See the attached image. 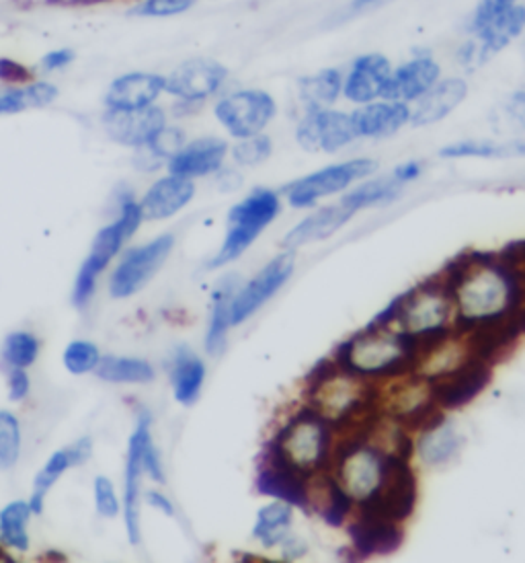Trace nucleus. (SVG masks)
Here are the masks:
<instances>
[{
    "instance_id": "72a5a7b5",
    "label": "nucleus",
    "mask_w": 525,
    "mask_h": 563,
    "mask_svg": "<svg viewBox=\"0 0 525 563\" xmlns=\"http://www.w3.org/2000/svg\"><path fill=\"white\" fill-rule=\"evenodd\" d=\"M95 374L101 381L113 385H148L155 381L152 364L126 356H103Z\"/></svg>"
},
{
    "instance_id": "c9c22d12",
    "label": "nucleus",
    "mask_w": 525,
    "mask_h": 563,
    "mask_svg": "<svg viewBox=\"0 0 525 563\" xmlns=\"http://www.w3.org/2000/svg\"><path fill=\"white\" fill-rule=\"evenodd\" d=\"M237 280H226L214 296L212 306V319L206 334V352L209 356H220L226 348V334L232 327L230 325V305L237 292Z\"/></svg>"
},
{
    "instance_id": "2f4dec72",
    "label": "nucleus",
    "mask_w": 525,
    "mask_h": 563,
    "mask_svg": "<svg viewBox=\"0 0 525 563\" xmlns=\"http://www.w3.org/2000/svg\"><path fill=\"white\" fill-rule=\"evenodd\" d=\"M461 438L452 424L446 419L421 430V438L416 442L419 457L423 459L425 465L430 468H440L449 463L458 451H460Z\"/></svg>"
},
{
    "instance_id": "c756f323",
    "label": "nucleus",
    "mask_w": 525,
    "mask_h": 563,
    "mask_svg": "<svg viewBox=\"0 0 525 563\" xmlns=\"http://www.w3.org/2000/svg\"><path fill=\"white\" fill-rule=\"evenodd\" d=\"M169 376H171L176 403L192 407L199 399L206 383V364L202 358L193 354L192 350L179 348L171 360Z\"/></svg>"
},
{
    "instance_id": "ea45409f",
    "label": "nucleus",
    "mask_w": 525,
    "mask_h": 563,
    "mask_svg": "<svg viewBox=\"0 0 525 563\" xmlns=\"http://www.w3.org/2000/svg\"><path fill=\"white\" fill-rule=\"evenodd\" d=\"M23 451V430L15 412L0 409V471L16 468Z\"/></svg>"
},
{
    "instance_id": "393cba45",
    "label": "nucleus",
    "mask_w": 525,
    "mask_h": 563,
    "mask_svg": "<svg viewBox=\"0 0 525 563\" xmlns=\"http://www.w3.org/2000/svg\"><path fill=\"white\" fill-rule=\"evenodd\" d=\"M230 153L228 143L220 136H202L176 153L171 161L167 162L169 173L181 178L197 179L216 176L224 167V161Z\"/></svg>"
},
{
    "instance_id": "1a4fd4ad",
    "label": "nucleus",
    "mask_w": 525,
    "mask_h": 563,
    "mask_svg": "<svg viewBox=\"0 0 525 563\" xmlns=\"http://www.w3.org/2000/svg\"><path fill=\"white\" fill-rule=\"evenodd\" d=\"M376 171L378 161L374 159H351L347 162L329 165L287 185V200L294 209H308L329 195L345 192L355 181L367 179Z\"/></svg>"
},
{
    "instance_id": "4468645a",
    "label": "nucleus",
    "mask_w": 525,
    "mask_h": 563,
    "mask_svg": "<svg viewBox=\"0 0 525 563\" xmlns=\"http://www.w3.org/2000/svg\"><path fill=\"white\" fill-rule=\"evenodd\" d=\"M294 268H296V259L292 251L271 259L249 284H244L242 289L235 292V299L230 305V325L237 327L240 323L251 319L261 306L270 303L273 294L286 286L287 280L294 274Z\"/></svg>"
},
{
    "instance_id": "a19ab883",
    "label": "nucleus",
    "mask_w": 525,
    "mask_h": 563,
    "mask_svg": "<svg viewBox=\"0 0 525 563\" xmlns=\"http://www.w3.org/2000/svg\"><path fill=\"white\" fill-rule=\"evenodd\" d=\"M101 350L96 348V344L89 339H72L65 348L62 354V364L66 371L75 376L82 374H91L96 371L99 362H101Z\"/></svg>"
},
{
    "instance_id": "7ed1b4c3",
    "label": "nucleus",
    "mask_w": 525,
    "mask_h": 563,
    "mask_svg": "<svg viewBox=\"0 0 525 563\" xmlns=\"http://www.w3.org/2000/svg\"><path fill=\"white\" fill-rule=\"evenodd\" d=\"M287 465L312 477L331 468L333 430L312 407H303L270 442Z\"/></svg>"
},
{
    "instance_id": "58836bf2",
    "label": "nucleus",
    "mask_w": 525,
    "mask_h": 563,
    "mask_svg": "<svg viewBox=\"0 0 525 563\" xmlns=\"http://www.w3.org/2000/svg\"><path fill=\"white\" fill-rule=\"evenodd\" d=\"M398 192H400V183L395 181V178L372 179V181H364L362 185H357L350 193H345L341 202L347 209L357 212V210L390 202L397 198Z\"/></svg>"
},
{
    "instance_id": "3c124183",
    "label": "nucleus",
    "mask_w": 525,
    "mask_h": 563,
    "mask_svg": "<svg viewBox=\"0 0 525 563\" xmlns=\"http://www.w3.org/2000/svg\"><path fill=\"white\" fill-rule=\"evenodd\" d=\"M32 79L33 72L27 66H23L21 63H16V60H11V58H0V82L2 85L19 87V85H25V82L32 81Z\"/></svg>"
},
{
    "instance_id": "4c0bfd02",
    "label": "nucleus",
    "mask_w": 525,
    "mask_h": 563,
    "mask_svg": "<svg viewBox=\"0 0 525 563\" xmlns=\"http://www.w3.org/2000/svg\"><path fill=\"white\" fill-rule=\"evenodd\" d=\"M39 352H42L39 339L35 338L32 331L16 329L2 341L0 358L7 369H25L27 371L37 362Z\"/></svg>"
},
{
    "instance_id": "864d4df0",
    "label": "nucleus",
    "mask_w": 525,
    "mask_h": 563,
    "mask_svg": "<svg viewBox=\"0 0 525 563\" xmlns=\"http://www.w3.org/2000/svg\"><path fill=\"white\" fill-rule=\"evenodd\" d=\"M494 258H497L499 263H503L505 268L515 270V272H522V266H524L525 258V243H507L499 254H494Z\"/></svg>"
},
{
    "instance_id": "a18cd8bd",
    "label": "nucleus",
    "mask_w": 525,
    "mask_h": 563,
    "mask_svg": "<svg viewBox=\"0 0 525 563\" xmlns=\"http://www.w3.org/2000/svg\"><path fill=\"white\" fill-rule=\"evenodd\" d=\"M93 496H95L96 515L103 516V518H115L122 513V504H119L115 485L110 477H105V475L95 477Z\"/></svg>"
},
{
    "instance_id": "f257e3e1",
    "label": "nucleus",
    "mask_w": 525,
    "mask_h": 563,
    "mask_svg": "<svg viewBox=\"0 0 525 563\" xmlns=\"http://www.w3.org/2000/svg\"><path fill=\"white\" fill-rule=\"evenodd\" d=\"M464 270L449 292L458 306L454 336L464 338L472 323L510 308H524V274L499 263L493 254H464Z\"/></svg>"
},
{
    "instance_id": "e2e57ef3",
    "label": "nucleus",
    "mask_w": 525,
    "mask_h": 563,
    "mask_svg": "<svg viewBox=\"0 0 525 563\" xmlns=\"http://www.w3.org/2000/svg\"><path fill=\"white\" fill-rule=\"evenodd\" d=\"M15 560L11 558V553H9V549L2 548L0 545V563H13Z\"/></svg>"
},
{
    "instance_id": "bb28decb",
    "label": "nucleus",
    "mask_w": 525,
    "mask_h": 563,
    "mask_svg": "<svg viewBox=\"0 0 525 563\" xmlns=\"http://www.w3.org/2000/svg\"><path fill=\"white\" fill-rule=\"evenodd\" d=\"M355 214L357 212L347 209L343 202L324 206V209L312 212L310 216H306L303 223L294 226L284 237L282 245L286 247L287 251H292V249H298V247L308 245V243L329 239V237H333L339 228L347 225Z\"/></svg>"
},
{
    "instance_id": "c85d7f7f",
    "label": "nucleus",
    "mask_w": 525,
    "mask_h": 563,
    "mask_svg": "<svg viewBox=\"0 0 525 563\" xmlns=\"http://www.w3.org/2000/svg\"><path fill=\"white\" fill-rule=\"evenodd\" d=\"M525 30V7L524 4H513L505 13L494 16L491 23H487L480 32L475 33L472 37L477 40L478 65L491 60L499 52L515 42Z\"/></svg>"
},
{
    "instance_id": "6ab92c4d",
    "label": "nucleus",
    "mask_w": 525,
    "mask_h": 563,
    "mask_svg": "<svg viewBox=\"0 0 525 563\" xmlns=\"http://www.w3.org/2000/svg\"><path fill=\"white\" fill-rule=\"evenodd\" d=\"M351 548L355 551V560H367L376 555H392L402 548L404 529L402 522L388 520L383 516L359 513L350 527Z\"/></svg>"
},
{
    "instance_id": "aec40b11",
    "label": "nucleus",
    "mask_w": 525,
    "mask_h": 563,
    "mask_svg": "<svg viewBox=\"0 0 525 563\" xmlns=\"http://www.w3.org/2000/svg\"><path fill=\"white\" fill-rule=\"evenodd\" d=\"M392 63L380 52H367L351 63L343 72V95L353 105L383 99L384 87L392 72Z\"/></svg>"
},
{
    "instance_id": "412c9836",
    "label": "nucleus",
    "mask_w": 525,
    "mask_h": 563,
    "mask_svg": "<svg viewBox=\"0 0 525 563\" xmlns=\"http://www.w3.org/2000/svg\"><path fill=\"white\" fill-rule=\"evenodd\" d=\"M164 93V75L132 70L113 79L105 93V110L134 112L150 108Z\"/></svg>"
},
{
    "instance_id": "e433bc0d",
    "label": "nucleus",
    "mask_w": 525,
    "mask_h": 563,
    "mask_svg": "<svg viewBox=\"0 0 525 563\" xmlns=\"http://www.w3.org/2000/svg\"><path fill=\"white\" fill-rule=\"evenodd\" d=\"M524 143H494V140H461L440 150L444 159H507L522 157Z\"/></svg>"
},
{
    "instance_id": "f8f14e48",
    "label": "nucleus",
    "mask_w": 525,
    "mask_h": 563,
    "mask_svg": "<svg viewBox=\"0 0 525 563\" xmlns=\"http://www.w3.org/2000/svg\"><path fill=\"white\" fill-rule=\"evenodd\" d=\"M296 140L306 153H329L334 155L345 146L357 140L350 113L322 108V110H306L298 128Z\"/></svg>"
},
{
    "instance_id": "6e6d98bb",
    "label": "nucleus",
    "mask_w": 525,
    "mask_h": 563,
    "mask_svg": "<svg viewBox=\"0 0 525 563\" xmlns=\"http://www.w3.org/2000/svg\"><path fill=\"white\" fill-rule=\"evenodd\" d=\"M279 548H282V560H284V562L303 560L304 555L308 553V545L304 543L303 539L289 537V534L279 543Z\"/></svg>"
},
{
    "instance_id": "ddd939ff",
    "label": "nucleus",
    "mask_w": 525,
    "mask_h": 563,
    "mask_svg": "<svg viewBox=\"0 0 525 563\" xmlns=\"http://www.w3.org/2000/svg\"><path fill=\"white\" fill-rule=\"evenodd\" d=\"M449 311H452L449 294L442 289L437 278H431L421 286L402 294L398 323L402 331L419 336L423 331L447 325Z\"/></svg>"
},
{
    "instance_id": "680f3d73",
    "label": "nucleus",
    "mask_w": 525,
    "mask_h": 563,
    "mask_svg": "<svg viewBox=\"0 0 525 563\" xmlns=\"http://www.w3.org/2000/svg\"><path fill=\"white\" fill-rule=\"evenodd\" d=\"M378 2H383V0H351V9L353 11H364L367 7L378 4Z\"/></svg>"
},
{
    "instance_id": "423d86ee",
    "label": "nucleus",
    "mask_w": 525,
    "mask_h": 563,
    "mask_svg": "<svg viewBox=\"0 0 525 563\" xmlns=\"http://www.w3.org/2000/svg\"><path fill=\"white\" fill-rule=\"evenodd\" d=\"M419 498V483L411 461L384 454L383 480L369 498L359 502V513L404 522L413 515Z\"/></svg>"
},
{
    "instance_id": "603ef678",
    "label": "nucleus",
    "mask_w": 525,
    "mask_h": 563,
    "mask_svg": "<svg viewBox=\"0 0 525 563\" xmlns=\"http://www.w3.org/2000/svg\"><path fill=\"white\" fill-rule=\"evenodd\" d=\"M75 58H77L75 49H52V52H48V54L42 58L39 68H42V72L52 75V72H58V70H62V68H66V66L72 65V63H75Z\"/></svg>"
},
{
    "instance_id": "de8ad7c7",
    "label": "nucleus",
    "mask_w": 525,
    "mask_h": 563,
    "mask_svg": "<svg viewBox=\"0 0 525 563\" xmlns=\"http://www.w3.org/2000/svg\"><path fill=\"white\" fill-rule=\"evenodd\" d=\"M25 93H27L30 110L48 108L60 95V91H58V87L54 82L33 81V79L30 82H25Z\"/></svg>"
},
{
    "instance_id": "79ce46f5",
    "label": "nucleus",
    "mask_w": 525,
    "mask_h": 563,
    "mask_svg": "<svg viewBox=\"0 0 525 563\" xmlns=\"http://www.w3.org/2000/svg\"><path fill=\"white\" fill-rule=\"evenodd\" d=\"M273 153V143L265 132L249 136V138H240L237 145L230 148L228 155H232V161L242 167H256L267 161Z\"/></svg>"
},
{
    "instance_id": "4d7b16f0",
    "label": "nucleus",
    "mask_w": 525,
    "mask_h": 563,
    "mask_svg": "<svg viewBox=\"0 0 525 563\" xmlns=\"http://www.w3.org/2000/svg\"><path fill=\"white\" fill-rule=\"evenodd\" d=\"M146 502H148V506L150 508H155V510H159L164 516H175V506H173V502L167 498L162 492H157V489H150V492H146Z\"/></svg>"
},
{
    "instance_id": "bf43d9fd",
    "label": "nucleus",
    "mask_w": 525,
    "mask_h": 563,
    "mask_svg": "<svg viewBox=\"0 0 525 563\" xmlns=\"http://www.w3.org/2000/svg\"><path fill=\"white\" fill-rule=\"evenodd\" d=\"M218 185H220V190L222 192H235V190H239L240 183H242V178H240V173H237L235 169H220L218 173Z\"/></svg>"
},
{
    "instance_id": "49530a36",
    "label": "nucleus",
    "mask_w": 525,
    "mask_h": 563,
    "mask_svg": "<svg viewBox=\"0 0 525 563\" xmlns=\"http://www.w3.org/2000/svg\"><path fill=\"white\" fill-rule=\"evenodd\" d=\"M513 4H517V0H478L477 9L472 11V15L468 16L466 30L470 35L480 32L487 23H491L494 16L505 13Z\"/></svg>"
},
{
    "instance_id": "7c9ffc66",
    "label": "nucleus",
    "mask_w": 525,
    "mask_h": 563,
    "mask_svg": "<svg viewBox=\"0 0 525 563\" xmlns=\"http://www.w3.org/2000/svg\"><path fill=\"white\" fill-rule=\"evenodd\" d=\"M298 95L306 110L333 108L343 95V70L331 66L315 75L303 77L298 81Z\"/></svg>"
},
{
    "instance_id": "9d476101",
    "label": "nucleus",
    "mask_w": 525,
    "mask_h": 563,
    "mask_svg": "<svg viewBox=\"0 0 525 563\" xmlns=\"http://www.w3.org/2000/svg\"><path fill=\"white\" fill-rule=\"evenodd\" d=\"M430 381L431 397L442 409L464 407L489 386L493 367L475 356H464L449 371L425 376Z\"/></svg>"
},
{
    "instance_id": "5fc2aeb1",
    "label": "nucleus",
    "mask_w": 525,
    "mask_h": 563,
    "mask_svg": "<svg viewBox=\"0 0 525 563\" xmlns=\"http://www.w3.org/2000/svg\"><path fill=\"white\" fill-rule=\"evenodd\" d=\"M142 471L150 475V480H155L157 483H164V469H162L159 451H157L152 440L144 447Z\"/></svg>"
},
{
    "instance_id": "37998d69",
    "label": "nucleus",
    "mask_w": 525,
    "mask_h": 563,
    "mask_svg": "<svg viewBox=\"0 0 525 563\" xmlns=\"http://www.w3.org/2000/svg\"><path fill=\"white\" fill-rule=\"evenodd\" d=\"M197 0H136L128 9L136 19H167L190 13Z\"/></svg>"
},
{
    "instance_id": "b1692460",
    "label": "nucleus",
    "mask_w": 525,
    "mask_h": 563,
    "mask_svg": "<svg viewBox=\"0 0 525 563\" xmlns=\"http://www.w3.org/2000/svg\"><path fill=\"white\" fill-rule=\"evenodd\" d=\"M468 82L461 77H442L440 81L431 87L430 91H425L419 99H414L413 103H409L411 108V120L409 124L413 128H423V126H433L442 120H446L447 115L456 112L461 103L468 97Z\"/></svg>"
},
{
    "instance_id": "13d9d810",
    "label": "nucleus",
    "mask_w": 525,
    "mask_h": 563,
    "mask_svg": "<svg viewBox=\"0 0 525 563\" xmlns=\"http://www.w3.org/2000/svg\"><path fill=\"white\" fill-rule=\"evenodd\" d=\"M421 171L423 169H421V165L416 161L402 162V165H398L397 169H395L392 178L402 185V183H409V181H414V179L419 178Z\"/></svg>"
},
{
    "instance_id": "f03ea898",
    "label": "nucleus",
    "mask_w": 525,
    "mask_h": 563,
    "mask_svg": "<svg viewBox=\"0 0 525 563\" xmlns=\"http://www.w3.org/2000/svg\"><path fill=\"white\" fill-rule=\"evenodd\" d=\"M339 371L367 381H395L416 372L419 354L411 334L392 327H369L343 341L333 356Z\"/></svg>"
},
{
    "instance_id": "39448f33",
    "label": "nucleus",
    "mask_w": 525,
    "mask_h": 563,
    "mask_svg": "<svg viewBox=\"0 0 525 563\" xmlns=\"http://www.w3.org/2000/svg\"><path fill=\"white\" fill-rule=\"evenodd\" d=\"M282 198L279 193L256 188L228 212V230L220 251L209 259L207 270H220L230 261L240 258L259 235L279 216Z\"/></svg>"
},
{
    "instance_id": "a211bd4d",
    "label": "nucleus",
    "mask_w": 525,
    "mask_h": 563,
    "mask_svg": "<svg viewBox=\"0 0 525 563\" xmlns=\"http://www.w3.org/2000/svg\"><path fill=\"white\" fill-rule=\"evenodd\" d=\"M164 126H167V112L157 103L150 108H144V110H134V112L105 110L103 113V128L113 143L136 148V150L150 145V140Z\"/></svg>"
},
{
    "instance_id": "20e7f679",
    "label": "nucleus",
    "mask_w": 525,
    "mask_h": 563,
    "mask_svg": "<svg viewBox=\"0 0 525 563\" xmlns=\"http://www.w3.org/2000/svg\"><path fill=\"white\" fill-rule=\"evenodd\" d=\"M140 225H142L140 204L126 193L119 204V218L113 221L112 225L103 226L96 233L91 251L79 268V274L72 286V305L84 308L91 303L99 275L107 270L112 259L122 251L126 241L136 235Z\"/></svg>"
},
{
    "instance_id": "5701e85b",
    "label": "nucleus",
    "mask_w": 525,
    "mask_h": 563,
    "mask_svg": "<svg viewBox=\"0 0 525 563\" xmlns=\"http://www.w3.org/2000/svg\"><path fill=\"white\" fill-rule=\"evenodd\" d=\"M93 457V440L89 436L79 438L77 442L68 444L66 449L54 451L49 454L48 461L44 468L37 471L33 480L32 496L27 498L32 506L33 516H39L46 508V498H48L52 487L60 482L68 469L80 468Z\"/></svg>"
},
{
    "instance_id": "c03bdc74",
    "label": "nucleus",
    "mask_w": 525,
    "mask_h": 563,
    "mask_svg": "<svg viewBox=\"0 0 525 563\" xmlns=\"http://www.w3.org/2000/svg\"><path fill=\"white\" fill-rule=\"evenodd\" d=\"M187 143V136H185V132L181 128H176V126H164V128L160 130L159 134L150 140V145H146V148L162 162H169L173 157H175L176 153L185 146Z\"/></svg>"
},
{
    "instance_id": "0eeeda50",
    "label": "nucleus",
    "mask_w": 525,
    "mask_h": 563,
    "mask_svg": "<svg viewBox=\"0 0 525 563\" xmlns=\"http://www.w3.org/2000/svg\"><path fill=\"white\" fill-rule=\"evenodd\" d=\"M214 115L235 140L265 132L277 115V101L263 89H239L220 97Z\"/></svg>"
},
{
    "instance_id": "09e8293b",
    "label": "nucleus",
    "mask_w": 525,
    "mask_h": 563,
    "mask_svg": "<svg viewBox=\"0 0 525 563\" xmlns=\"http://www.w3.org/2000/svg\"><path fill=\"white\" fill-rule=\"evenodd\" d=\"M25 110H30L25 85L0 87V115H13V113L25 112Z\"/></svg>"
},
{
    "instance_id": "cd10ccee",
    "label": "nucleus",
    "mask_w": 525,
    "mask_h": 563,
    "mask_svg": "<svg viewBox=\"0 0 525 563\" xmlns=\"http://www.w3.org/2000/svg\"><path fill=\"white\" fill-rule=\"evenodd\" d=\"M308 499L310 508L317 510L322 520L334 529L345 525L353 508L350 494L341 487V483L336 482L333 475H329V471L317 473L308 480Z\"/></svg>"
},
{
    "instance_id": "dca6fc26",
    "label": "nucleus",
    "mask_w": 525,
    "mask_h": 563,
    "mask_svg": "<svg viewBox=\"0 0 525 563\" xmlns=\"http://www.w3.org/2000/svg\"><path fill=\"white\" fill-rule=\"evenodd\" d=\"M152 440L150 414L142 412L134 435L129 436L126 475H124V520L132 545H138L142 539L140 532V480H142L144 447Z\"/></svg>"
},
{
    "instance_id": "f3484780",
    "label": "nucleus",
    "mask_w": 525,
    "mask_h": 563,
    "mask_svg": "<svg viewBox=\"0 0 525 563\" xmlns=\"http://www.w3.org/2000/svg\"><path fill=\"white\" fill-rule=\"evenodd\" d=\"M444 77V68L427 52H413V58L395 66L384 87L383 99L413 103Z\"/></svg>"
},
{
    "instance_id": "4be33fe9",
    "label": "nucleus",
    "mask_w": 525,
    "mask_h": 563,
    "mask_svg": "<svg viewBox=\"0 0 525 563\" xmlns=\"http://www.w3.org/2000/svg\"><path fill=\"white\" fill-rule=\"evenodd\" d=\"M351 124L357 140H380L398 134L404 126H409L411 108L402 101H388L376 99L364 105H357L351 112Z\"/></svg>"
},
{
    "instance_id": "473e14b6",
    "label": "nucleus",
    "mask_w": 525,
    "mask_h": 563,
    "mask_svg": "<svg viewBox=\"0 0 525 563\" xmlns=\"http://www.w3.org/2000/svg\"><path fill=\"white\" fill-rule=\"evenodd\" d=\"M32 506L27 499H13L0 508V545L16 553H27L32 548L30 520Z\"/></svg>"
},
{
    "instance_id": "8fccbe9b",
    "label": "nucleus",
    "mask_w": 525,
    "mask_h": 563,
    "mask_svg": "<svg viewBox=\"0 0 525 563\" xmlns=\"http://www.w3.org/2000/svg\"><path fill=\"white\" fill-rule=\"evenodd\" d=\"M7 395L9 402L21 403L25 402L32 393V379L25 369H9L7 374Z\"/></svg>"
},
{
    "instance_id": "6e6552de",
    "label": "nucleus",
    "mask_w": 525,
    "mask_h": 563,
    "mask_svg": "<svg viewBox=\"0 0 525 563\" xmlns=\"http://www.w3.org/2000/svg\"><path fill=\"white\" fill-rule=\"evenodd\" d=\"M175 249V237L171 233L160 235L155 241L140 247H132L110 278V294L113 299H129L146 289L152 278L159 274L160 268L167 263Z\"/></svg>"
},
{
    "instance_id": "f704fd0d",
    "label": "nucleus",
    "mask_w": 525,
    "mask_h": 563,
    "mask_svg": "<svg viewBox=\"0 0 525 563\" xmlns=\"http://www.w3.org/2000/svg\"><path fill=\"white\" fill-rule=\"evenodd\" d=\"M292 518H294V508L286 502L275 499L273 504L263 506L256 513L253 537L263 548H277L289 534Z\"/></svg>"
},
{
    "instance_id": "9b49d317",
    "label": "nucleus",
    "mask_w": 525,
    "mask_h": 563,
    "mask_svg": "<svg viewBox=\"0 0 525 563\" xmlns=\"http://www.w3.org/2000/svg\"><path fill=\"white\" fill-rule=\"evenodd\" d=\"M230 79V70L214 58H190L164 77V93L176 101L206 103L218 95Z\"/></svg>"
},
{
    "instance_id": "052dcab7",
    "label": "nucleus",
    "mask_w": 525,
    "mask_h": 563,
    "mask_svg": "<svg viewBox=\"0 0 525 563\" xmlns=\"http://www.w3.org/2000/svg\"><path fill=\"white\" fill-rule=\"evenodd\" d=\"M458 63L464 66L478 65V48L475 37H470L468 42H464V46L458 48Z\"/></svg>"
},
{
    "instance_id": "a878e982",
    "label": "nucleus",
    "mask_w": 525,
    "mask_h": 563,
    "mask_svg": "<svg viewBox=\"0 0 525 563\" xmlns=\"http://www.w3.org/2000/svg\"><path fill=\"white\" fill-rule=\"evenodd\" d=\"M195 195L193 179L181 178L169 173L167 178L152 183V188L146 192L140 204L142 221H164L179 214L187 204H192Z\"/></svg>"
},
{
    "instance_id": "2eb2a0df",
    "label": "nucleus",
    "mask_w": 525,
    "mask_h": 563,
    "mask_svg": "<svg viewBox=\"0 0 525 563\" xmlns=\"http://www.w3.org/2000/svg\"><path fill=\"white\" fill-rule=\"evenodd\" d=\"M308 480L300 471L287 465L286 461L271 449L270 444L261 454V463L256 469L255 489L261 496H270L286 502L292 508H303L310 513L308 499Z\"/></svg>"
}]
</instances>
